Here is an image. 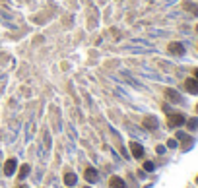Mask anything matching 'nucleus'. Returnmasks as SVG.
<instances>
[{"label": "nucleus", "mask_w": 198, "mask_h": 188, "mask_svg": "<svg viewBox=\"0 0 198 188\" xmlns=\"http://www.w3.org/2000/svg\"><path fill=\"white\" fill-rule=\"evenodd\" d=\"M185 87L188 93H198V80L196 78H188L185 80Z\"/></svg>", "instance_id": "f257e3e1"}, {"label": "nucleus", "mask_w": 198, "mask_h": 188, "mask_svg": "<svg viewBox=\"0 0 198 188\" xmlns=\"http://www.w3.org/2000/svg\"><path fill=\"white\" fill-rule=\"evenodd\" d=\"M169 52L181 56V54H185V45L183 43H169Z\"/></svg>", "instance_id": "f03ea898"}, {"label": "nucleus", "mask_w": 198, "mask_h": 188, "mask_svg": "<svg viewBox=\"0 0 198 188\" xmlns=\"http://www.w3.org/2000/svg\"><path fill=\"white\" fill-rule=\"evenodd\" d=\"M167 122H169L171 128H175V126H181V124L185 122V117L183 115H169V120Z\"/></svg>", "instance_id": "7ed1b4c3"}, {"label": "nucleus", "mask_w": 198, "mask_h": 188, "mask_svg": "<svg viewBox=\"0 0 198 188\" xmlns=\"http://www.w3.org/2000/svg\"><path fill=\"white\" fill-rule=\"evenodd\" d=\"M130 149H132V155H134V157H142V155H144V149H142V145H138L136 142L130 143Z\"/></svg>", "instance_id": "20e7f679"}, {"label": "nucleus", "mask_w": 198, "mask_h": 188, "mask_svg": "<svg viewBox=\"0 0 198 188\" xmlns=\"http://www.w3.org/2000/svg\"><path fill=\"white\" fill-rule=\"evenodd\" d=\"M14 171H16V159H8L6 167H4V173L6 175H14Z\"/></svg>", "instance_id": "39448f33"}, {"label": "nucleus", "mask_w": 198, "mask_h": 188, "mask_svg": "<svg viewBox=\"0 0 198 188\" xmlns=\"http://www.w3.org/2000/svg\"><path fill=\"white\" fill-rule=\"evenodd\" d=\"M165 95H167V99H171V101H175V103H179V101H181L179 93H177L175 89H165Z\"/></svg>", "instance_id": "423d86ee"}, {"label": "nucleus", "mask_w": 198, "mask_h": 188, "mask_svg": "<svg viewBox=\"0 0 198 188\" xmlns=\"http://www.w3.org/2000/svg\"><path fill=\"white\" fill-rule=\"evenodd\" d=\"M109 184H111V188H124V180H122V178H119V176H113Z\"/></svg>", "instance_id": "0eeeda50"}, {"label": "nucleus", "mask_w": 198, "mask_h": 188, "mask_svg": "<svg viewBox=\"0 0 198 188\" xmlns=\"http://www.w3.org/2000/svg\"><path fill=\"white\" fill-rule=\"evenodd\" d=\"M86 178L90 182H95L97 180V171L95 169H88V171H86Z\"/></svg>", "instance_id": "6e6552de"}, {"label": "nucleus", "mask_w": 198, "mask_h": 188, "mask_svg": "<svg viewBox=\"0 0 198 188\" xmlns=\"http://www.w3.org/2000/svg\"><path fill=\"white\" fill-rule=\"evenodd\" d=\"M144 126L152 130V128H155V126H157V120H155L153 117H148V118H144Z\"/></svg>", "instance_id": "1a4fd4ad"}, {"label": "nucleus", "mask_w": 198, "mask_h": 188, "mask_svg": "<svg viewBox=\"0 0 198 188\" xmlns=\"http://www.w3.org/2000/svg\"><path fill=\"white\" fill-rule=\"evenodd\" d=\"M183 6H185V10H188V12H192L194 16H198V6H196V4H190V2H185Z\"/></svg>", "instance_id": "9d476101"}, {"label": "nucleus", "mask_w": 198, "mask_h": 188, "mask_svg": "<svg viewBox=\"0 0 198 188\" xmlns=\"http://www.w3.org/2000/svg\"><path fill=\"white\" fill-rule=\"evenodd\" d=\"M64 182H66L68 186H72V184H76V175H72V173H68V175L64 176Z\"/></svg>", "instance_id": "9b49d317"}, {"label": "nucleus", "mask_w": 198, "mask_h": 188, "mask_svg": "<svg viewBox=\"0 0 198 188\" xmlns=\"http://www.w3.org/2000/svg\"><path fill=\"white\" fill-rule=\"evenodd\" d=\"M188 128H190V130L198 128V118H190V120H188Z\"/></svg>", "instance_id": "f8f14e48"}, {"label": "nucleus", "mask_w": 198, "mask_h": 188, "mask_svg": "<svg viewBox=\"0 0 198 188\" xmlns=\"http://www.w3.org/2000/svg\"><path fill=\"white\" fill-rule=\"evenodd\" d=\"M27 173H29V165H23V167H21V173H19V176H26Z\"/></svg>", "instance_id": "ddd939ff"}, {"label": "nucleus", "mask_w": 198, "mask_h": 188, "mask_svg": "<svg viewBox=\"0 0 198 188\" xmlns=\"http://www.w3.org/2000/svg\"><path fill=\"white\" fill-rule=\"evenodd\" d=\"M144 169H146V171H153V163H150V161H148L146 165H144Z\"/></svg>", "instance_id": "4468645a"}, {"label": "nucleus", "mask_w": 198, "mask_h": 188, "mask_svg": "<svg viewBox=\"0 0 198 188\" xmlns=\"http://www.w3.org/2000/svg\"><path fill=\"white\" fill-rule=\"evenodd\" d=\"M194 78L198 80V68H196V70H194Z\"/></svg>", "instance_id": "2eb2a0df"}, {"label": "nucleus", "mask_w": 198, "mask_h": 188, "mask_svg": "<svg viewBox=\"0 0 198 188\" xmlns=\"http://www.w3.org/2000/svg\"><path fill=\"white\" fill-rule=\"evenodd\" d=\"M196 33H198V25H196Z\"/></svg>", "instance_id": "dca6fc26"}, {"label": "nucleus", "mask_w": 198, "mask_h": 188, "mask_svg": "<svg viewBox=\"0 0 198 188\" xmlns=\"http://www.w3.org/2000/svg\"><path fill=\"white\" fill-rule=\"evenodd\" d=\"M19 188H26V186H19Z\"/></svg>", "instance_id": "f3484780"}, {"label": "nucleus", "mask_w": 198, "mask_h": 188, "mask_svg": "<svg viewBox=\"0 0 198 188\" xmlns=\"http://www.w3.org/2000/svg\"><path fill=\"white\" fill-rule=\"evenodd\" d=\"M196 110H198V107H196Z\"/></svg>", "instance_id": "a211bd4d"}]
</instances>
